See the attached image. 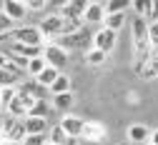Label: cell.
I'll return each mask as SVG.
<instances>
[{"mask_svg":"<svg viewBox=\"0 0 158 145\" xmlns=\"http://www.w3.org/2000/svg\"><path fill=\"white\" fill-rule=\"evenodd\" d=\"M10 40L13 43H20V45H30V48H43L45 45V38L38 30V25H18L10 33Z\"/></svg>","mask_w":158,"mask_h":145,"instance_id":"1","label":"cell"},{"mask_svg":"<svg viewBox=\"0 0 158 145\" xmlns=\"http://www.w3.org/2000/svg\"><path fill=\"white\" fill-rule=\"evenodd\" d=\"M55 45H60L63 50H90L93 48V35L81 30V33H75V35H60V38H55L53 40Z\"/></svg>","mask_w":158,"mask_h":145,"instance_id":"2","label":"cell"},{"mask_svg":"<svg viewBox=\"0 0 158 145\" xmlns=\"http://www.w3.org/2000/svg\"><path fill=\"white\" fill-rule=\"evenodd\" d=\"M28 138L23 120H15V118H3L0 120V140H10V143H23Z\"/></svg>","mask_w":158,"mask_h":145,"instance_id":"3","label":"cell"},{"mask_svg":"<svg viewBox=\"0 0 158 145\" xmlns=\"http://www.w3.org/2000/svg\"><path fill=\"white\" fill-rule=\"evenodd\" d=\"M43 60L48 68H55V70H63L68 65V50H63L60 45H55L53 40L43 45Z\"/></svg>","mask_w":158,"mask_h":145,"instance_id":"4","label":"cell"},{"mask_svg":"<svg viewBox=\"0 0 158 145\" xmlns=\"http://www.w3.org/2000/svg\"><path fill=\"white\" fill-rule=\"evenodd\" d=\"M38 30L43 33V38L50 43V38H60V30H63V18L53 13V15H45L40 23H38Z\"/></svg>","mask_w":158,"mask_h":145,"instance_id":"5","label":"cell"},{"mask_svg":"<svg viewBox=\"0 0 158 145\" xmlns=\"http://www.w3.org/2000/svg\"><path fill=\"white\" fill-rule=\"evenodd\" d=\"M115 43H118V33H113L108 28H101V30L93 33V48L101 50V53H106V55L115 48Z\"/></svg>","mask_w":158,"mask_h":145,"instance_id":"6","label":"cell"},{"mask_svg":"<svg viewBox=\"0 0 158 145\" xmlns=\"http://www.w3.org/2000/svg\"><path fill=\"white\" fill-rule=\"evenodd\" d=\"M0 10H3V13H5V15L13 20L15 25H18V23H23V20L30 15L23 0H5V3H0Z\"/></svg>","mask_w":158,"mask_h":145,"instance_id":"7","label":"cell"},{"mask_svg":"<svg viewBox=\"0 0 158 145\" xmlns=\"http://www.w3.org/2000/svg\"><path fill=\"white\" fill-rule=\"evenodd\" d=\"M83 123H85V120H83L81 115H63L58 125H60V130H63L68 138H81V133H83Z\"/></svg>","mask_w":158,"mask_h":145,"instance_id":"8","label":"cell"},{"mask_svg":"<svg viewBox=\"0 0 158 145\" xmlns=\"http://www.w3.org/2000/svg\"><path fill=\"white\" fill-rule=\"evenodd\" d=\"M83 10H85V3H78V0H68L58 8V15L63 20H83Z\"/></svg>","mask_w":158,"mask_h":145,"instance_id":"9","label":"cell"},{"mask_svg":"<svg viewBox=\"0 0 158 145\" xmlns=\"http://www.w3.org/2000/svg\"><path fill=\"white\" fill-rule=\"evenodd\" d=\"M106 20V10H103V3H85V10H83V23H90V25H98Z\"/></svg>","mask_w":158,"mask_h":145,"instance_id":"10","label":"cell"},{"mask_svg":"<svg viewBox=\"0 0 158 145\" xmlns=\"http://www.w3.org/2000/svg\"><path fill=\"white\" fill-rule=\"evenodd\" d=\"M126 135H128V143H131V145H143V143H148L151 130L143 125V123H133V125H128Z\"/></svg>","mask_w":158,"mask_h":145,"instance_id":"11","label":"cell"},{"mask_svg":"<svg viewBox=\"0 0 158 145\" xmlns=\"http://www.w3.org/2000/svg\"><path fill=\"white\" fill-rule=\"evenodd\" d=\"M81 138H85V140H90V143L103 140V138H106V128H103V123L85 120V123H83V133H81Z\"/></svg>","mask_w":158,"mask_h":145,"instance_id":"12","label":"cell"},{"mask_svg":"<svg viewBox=\"0 0 158 145\" xmlns=\"http://www.w3.org/2000/svg\"><path fill=\"white\" fill-rule=\"evenodd\" d=\"M23 125H25V133H28V135H48V130H50L48 120H43V118H30V115L23 120Z\"/></svg>","mask_w":158,"mask_h":145,"instance_id":"13","label":"cell"},{"mask_svg":"<svg viewBox=\"0 0 158 145\" xmlns=\"http://www.w3.org/2000/svg\"><path fill=\"white\" fill-rule=\"evenodd\" d=\"M53 110H60V113H65L68 115V110L75 105V95H73V90L70 93H63V95H53Z\"/></svg>","mask_w":158,"mask_h":145,"instance_id":"14","label":"cell"},{"mask_svg":"<svg viewBox=\"0 0 158 145\" xmlns=\"http://www.w3.org/2000/svg\"><path fill=\"white\" fill-rule=\"evenodd\" d=\"M131 30H133V43H146V40H148V20L135 15Z\"/></svg>","mask_w":158,"mask_h":145,"instance_id":"15","label":"cell"},{"mask_svg":"<svg viewBox=\"0 0 158 145\" xmlns=\"http://www.w3.org/2000/svg\"><path fill=\"white\" fill-rule=\"evenodd\" d=\"M58 75H60V70H55V68H48V65H45V70L35 78V83H38L40 88H45V90H48V88L53 85V83L58 80Z\"/></svg>","mask_w":158,"mask_h":145,"instance_id":"16","label":"cell"},{"mask_svg":"<svg viewBox=\"0 0 158 145\" xmlns=\"http://www.w3.org/2000/svg\"><path fill=\"white\" fill-rule=\"evenodd\" d=\"M18 85H20V73H10V70H3V68H0V90L18 88Z\"/></svg>","mask_w":158,"mask_h":145,"instance_id":"17","label":"cell"},{"mask_svg":"<svg viewBox=\"0 0 158 145\" xmlns=\"http://www.w3.org/2000/svg\"><path fill=\"white\" fill-rule=\"evenodd\" d=\"M53 113V105H50V103L48 100H35V105L30 108V118H43V120H48V115Z\"/></svg>","mask_w":158,"mask_h":145,"instance_id":"18","label":"cell"},{"mask_svg":"<svg viewBox=\"0 0 158 145\" xmlns=\"http://www.w3.org/2000/svg\"><path fill=\"white\" fill-rule=\"evenodd\" d=\"M126 25V13H115V15H106V20H103V28H108V30H113V33H118Z\"/></svg>","mask_w":158,"mask_h":145,"instance_id":"19","label":"cell"},{"mask_svg":"<svg viewBox=\"0 0 158 145\" xmlns=\"http://www.w3.org/2000/svg\"><path fill=\"white\" fill-rule=\"evenodd\" d=\"M48 90H50V95H63V93H70V78L60 73V75H58V80L53 83Z\"/></svg>","mask_w":158,"mask_h":145,"instance_id":"20","label":"cell"},{"mask_svg":"<svg viewBox=\"0 0 158 145\" xmlns=\"http://www.w3.org/2000/svg\"><path fill=\"white\" fill-rule=\"evenodd\" d=\"M43 70H45V60H43V55H40V58L28 60V65H25V75H30V80H35Z\"/></svg>","mask_w":158,"mask_h":145,"instance_id":"21","label":"cell"},{"mask_svg":"<svg viewBox=\"0 0 158 145\" xmlns=\"http://www.w3.org/2000/svg\"><path fill=\"white\" fill-rule=\"evenodd\" d=\"M128 8H131V3H121V0H108V3H103V10H106V15L126 13Z\"/></svg>","mask_w":158,"mask_h":145,"instance_id":"22","label":"cell"},{"mask_svg":"<svg viewBox=\"0 0 158 145\" xmlns=\"http://www.w3.org/2000/svg\"><path fill=\"white\" fill-rule=\"evenodd\" d=\"M45 140H48V143H53V145H63V143L68 140V135H65V133L60 130V125H53V128L48 130Z\"/></svg>","mask_w":158,"mask_h":145,"instance_id":"23","label":"cell"},{"mask_svg":"<svg viewBox=\"0 0 158 145\" xmlns=\"http://www.w3.org/2000/svg\"><path fill=\"white\" fill-rule=\"evenodd\" d=\"M106 60H108V55L101 53V50H95V48H90V50L85 53V63H88V65H103Z\"/></svg>","mask_w":158,"mask_h":145,"instance_id":"24","label":"cell"},{"mask_svg":"<svg viewBox=\"0 0 158 145\" xmlns=\"http://www.w3.org/2000/svg\"><path fill=\"white\" fill-rule=\"evenodd\" d=\"M83 20H63V30L60 35H75V33H81L83 30Z\"/></svg>","mask_w":158,"mask_h":145,"instance_id":"25","label":"cell"},{"mask_svg":"<svg viewBox=\"0 0 158 145\" xmlns=\"http://www.w3.org/2000/svg\"><path fill=\"white\" fill-rule=\"evenodd\" d=\"M15 28H18V25L13 23V20H10V18H8L3 10H0V35H5V33H13Z\"/></svg>","mask_w":158,"mask_h":145,"instance_id":"26","label":"cell"},{"mask_svg":"<svg viewBox=\"0 0 158 145\" xmlns=\"http://www.w3.org/2000/svg\"><path fill=\"white\" fill-rule=\"evenodd\" d=\"M28 13H40L43 8H48V0H23Z\"/></svg>","mask_w":158,"mask_h":145,"instance_id":"27","label":"cell"},{"mask_svg":"<svg viewBox=\"0 0 158 145\" xmlns=\"http://www.w3.org/2000/svg\"><path fill=\"white\" fill-rule=\"evenodd\" d=\"M146 20H148V23H158V0L148 3V10H146Z\"/></svg>","mask_w":158,"mask_h":145,"instance_id":"28","label":"cell"},{"mask_svg":"<svg viewBox=\"0 0 158 145\" xmlns=\"http://www.w3.org/2000/svg\"><path fill=\"white\" fill-rule=\"evenodd\" d=\"M148 43L151 48L158 45V23H148Z\"/></svg>","mask_w":158,"mask_h":145,"instance_id":"29","label":"cell"},{"mask_svg":"<svg viewBox=\"0 0 158 145\" xmlns=\"http://www.w3.org/2000/svg\"><path fill=\"white\" fill-rule=\"evenodd\" d=\"M13 98H15V88H5V90H0V108H5Z\"/></svg>","mask_w":158,"mask_h":145,"instance_id":"30","label":"cell"},{"mask_svg":"<svg viewBox=\"0 0 158 145\" xmlns=\"http://www.w3.org/2000/svg\"><path fill=\"white\" fill-rule=\"evenodd\" d=\"M20 145H45V135H28Z\"/></svg>","mask_w":158,"mask_h":145,"instance_id":"31","label":"cell"},{"mask_svg":"<svg viewBox=\"0 0 158 145\" xmlns=\"http://www.w3.org/2000/svg\"><path fill=\"white\" fill-rule=\"evenodd\" d=\"M131 8L138 13V18H146V10H148V3H141V0H135V3H131Z\"/></svg>","mask_w":158,"mask_h":145,"instance_id":"32","label":"cell"},{"mask_svg":"<svg viewBox=\"0 0 158 145\" xmlns=\"http://www.w3.org/2000/svg\"><path fill=\"white\" fill-rule=\"evenodd\" d=\"M148 65H151V70H153V78H158V53H156V48H153V53H151V58H148Z\"/></svg>","mask_w":158,"mask_h":145,"instance_id":"33","label":"cell"},{"mask_svg":"<svg viewBox=\"0 0 158 145\" xmlns=\"http://www.w3.org/2000/svg\"><path fill=\"white\" fill-rule=\"evenodd\" d=\"M148 145H158V130H151V138H148Z\"/></svg>","mask_w":158,"mask_h":145,"instance_id":"34","label":"cell"},{"mask_svg":"<svg viewBox=\"0 0 158 145\" xmlns=\"http://www.w3.org/2000/svg\"><path fill=\"white\" fill-rule=\"evenodd\" d=\"M0 145H20V143H10V140H0Z\"/></svg>","mask_w":158,"mask_h":145,"instance_id":"35","label":"cell"},{"mask_svg":"<svg viewBox=\"0 0 158 145\" xmlns=\"http://www.w3.org/2000/svg\"><path fill=\"white\" fill-rule=\"evenodd\" d=\"M3 118H5V113H3V108H0V120H3Z\"/></svg>","mask_w":158,"mask_h":145,"instance_id":"36","label":"cell"},{"mask_svg":"<svg viewBox=\"0 0 158 145\" xmlns=\"http://www.w3.org/2000/svg\"><path fill=\"white\" fill-rule=\"evenodd\" d=\"M121 145H131V143H121Z\"/></svg>","mask_w":158,"mask_h":145,"instance_id":"37","label":"cell"},{"mask_svg":"<svg viewBox=\"0 0 158 145\" xmlns=\"http://www.w3.org/2000/svg\"><path fill=\"white\" fill-rule=\"evenodd\" d=\"M45 145H53V143H48V140H45Z\"/></svg>","mask_w":158,"mask_h":145,"instance_id":"38","label":"cell"},{"mask_svg":"<svg viewBox=\"0 0 158 145\" xmlns=\"http://www.w3.org/2000/svg\"><path fill=\"white\" fill-rule=\"evenodd\" d=\"M156 53H158V45H156Z\"/></svg>","mask_w":158,"mask_h":145,"instance_id":"39","label":"cell"}]
</instances>
